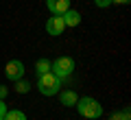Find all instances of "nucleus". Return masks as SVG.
Returning <instances> with one entry per match:
<instances>
[{
	"label": "nucleus",
	"mask_w": 131,
	"mask_h": 120,
	"mask_svg": "<svg viewBox=\"0 0 131 120\" xmlns=\"http://www.w3.org/2000/svg\"><path fill=\"white\" fill-rule=\"evenodd\" d=\"M77 111L81 114V118H88V120H98L103 116V105L92 96H83L77 101Z\"/></svg>",
	"instance_id": "f257e3e1"
},
{
	"label": "nucleus",
	"mask_w": 131,
	"mask_h": 120,
	"mask_svg": "<svg viewBox=\"0 0 131 120\" xmlns=\"http://www.w3.org/2000/svg\"><path fill=\"white\" fill-rule=\"evenodd\" d=\"M37 90L39 94L44 96H57L61 90V79L52 72H46V74H39L37 77Z\"/></svg>",
	"instance_id": "f03ea898"
},
{
	"label": "nucleus",
	"mask_w": 131,
	"mask_h": 120,
	"mask_svg": "<svg viewBox=\"0 0 131 120\" xmlns=\"http://www.w3.org/2000/svg\"><path fill=\"white\" fill-rule=\"evenodd\" d=\"M72 70H74V59L72 57H57L55 61H50V72L63 81L66 77H70Z\"/></svg>",
	"instance_id": "7ed1b4c3"
},
{
	"label": "nucleus",
	"mask_w": 131,
	"mask_h": 120,
	"mask_svg": "<svg viewBox=\"0 0 131 120\" xmlns=\"http://www.w3.org/2000/svg\"><path fill=\"white\" fill-rule=\"evenodd\" d=\"M5 74H7V79L9 81H20V79L24 77V63L20 59H11V61H7V66H5Z\"/></svg>",
	"instance_id": "20e7f679"
},
{
	"label": "nucleus",
	"mask_w": 131,
	"mask_h": 120,
	"mask_svg": "<svg viewBox=\"0 0 131 120\" xmlns=\"http://www.w3.org/2000/svg\"><path fill=\"white\" fill-rule=\"evenodd\" d=\"M46 31H48V35H61V33L66 31L63 18H61V15H52V18H48V22H46Z\"/></svg>",
	"instance_id": "39448f33"
},
{
	"label": "nucleus",
	"mask_w": 131,
	"mask_h": 120,
	"mask_svg": "<svg viewBox=\"0 0 131 120\" xmlns=\"http://www.w3.org/2000/svg\"><path fill=\"white\" fill-rule=\"evenodd\" d=\"M46 7L52 15H63L70 9V0H46Z\"/></svg>",
	"instance_id": "423d86ee"
},
{
	"label": "nucleus",
	"mask_w": 131,
	"mask_h": 120,
	"mask_svg": "<svg viewBox=\"0 0 131 120\" xmlns=\"http://www.w3.org/2000/svg\"><path fill=\"white\" fill-rule=\"evenodd\" d=\"M59 101H61V105H66V107H74L77 101H79V96H77V92H72V90H59Z\"/></svg>",
	"instance_id": "0eeeda50"
},
{
	"label": "nucleus",
	"mask_w": 131,
	"mask_h": 120,
	"mask_svg": "<svg viewBox=\"0 0 131 120\" xmlns=\"http://www.w3.org/2000/svg\"><path fill=\"white\" fill-rule=\"evenodd\" d=\"M61 18H63V24H66V26H70V28H74V26H79V24H81V13H79V11H74V9H68Z\"/></svg>",
	"instance_id": "6e6552de"
},
{
	"label": "nucleus",
	"mask_w": 131,
	"mask_h": 120,
	"mask_svg": "<svg viewBox=\"0 0 131 120\" xmlns=\"http://www.w3.org/2000/svg\"><path fill=\"white\" fill-rule=\"evenodd\" d=\"M35 72H37V77H39V74H46V72H50V61H48L46 57L37 59V61H35Z\"/></svg>",
	"instance_id": "1a4fd4ad"
},
{
	"label": "nucleus",
	"mask_w": 131,
	"mask_h": 120,
	"mask_svg": "<svg viewBox=\"0 0 131 120\" xmlns=\"http://www.w3.org/2000/svg\"><path fill=\"white\" fill-rule=\"evenodd\" d=\"M2 120H26V114L20 109H13V111H7Z\"/></svg>",
	"instance_id": "9d476101"
},
{
	"label": "nucleus",
	"mask_w": 131,
	"mask_h": 120,
	"mask_svg": "<svg viewBox=\"0 0 131 120\" xmlns=\"http://www.w3.org/2000/svg\"><path fill=\"white\" fill-rule=\"evenodd\" d=\"M13 83H15V92H18V94H26L28 90H31V85H28L24 79H20V81H13Z\"/></svg>",
	"instance_id": "9b49d317"
},
{
	"label": "nucleus",
	"mask_w": 131,
	"mask_h": 120,
	"mask_svg": "<svg viewBox=\"0 0 131 120\" xmlns=\"http://www.w3.org/2000/svg\"><path fill=\"white\" fill-rule=\"evenodd\" d=\"M94 5L101 7V9H107V7L112 5V0H94Z\"/></svg>",
	"instance_id": "f8f14e48"
},
{
	"label": "nucleus",
	"mask_w": 131,
	"mask_h": 120,
	"mask_svg": "<svg viewBox=\"0 0 131 120\" xmlns=\"http://www.w3.org/2000/svg\"><path fill=\"white\" fill-rule=\"evenodd\" d=\"M7 111H9V109H7V103H5V101H0V120L5 118V114H7Z\"/></svg>",
	"instance_id": "ddd939ff"
},
{
	"label": "nucleus",
	"mask_w": 131,
	"mask_h": 120,
	"mask_svg": "<svg viewBox=\"0 0 131 120\" xmlns=\"http://www.w3.org/2000/svg\"><path fill=\"white\" fill-rule=\"evenodd\" d=\"M120 116H122V120H131V114H129V107H125V109L120 111Z\"/></svg>",
	"instance_id": "4468645a"
},
{
	"label": "nucleus",
	"mask_w": 131,
	"mask_h": 120,
	"mask_svg": "<svg viewBox=\"0 0 131 120\" xmlns=\"http://www.w3.org/2000/svg\"><path fill=\"white\" fill-rule=\"evenodd\" d=\"M7 94H9V90H7L5 85H0V101H5V98H7Z\"/></svg>",
	"instance_id": "2eb2a0df"
},
{
	"label": "nucleus",
	"mask_w": 131,
	"mask_h": 120,
	"mask_svg": "<svg viewBox=\"0 0 131 120\" xmlns=\"http://www.w3.org/2000/svg\"><path fill=\"white\" fill-rule=\"evenodd\" d=\"M131 0H112V5H129Z\"/></svg>",
	"instance_id": "dca6fc26"
},
{
	"label": "nucleus",
	"mask_w": 131,
	"mask_h": 120,
	"mask_svg": "<svg viewBox=\"0 0 131 120\" xmlns=\"http://www.w3.org/2000/svg\"><path fill=\"white\" fill-rule=\"evenodd\" d=\"M109 120H122V116H120V111H114V114H112V118H109Z\"/></svg>",
	"instance_id": "f3484780"
}]
</instances>
